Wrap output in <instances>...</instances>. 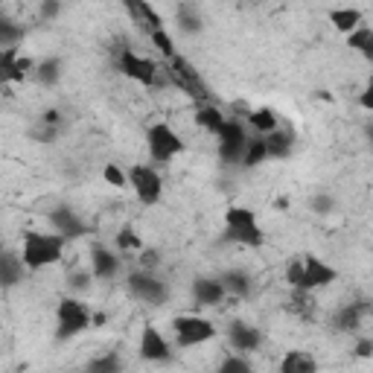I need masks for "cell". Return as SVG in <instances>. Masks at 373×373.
<instances>
[{
	"instance_id": "1",
	"label": "cell",
	"mask_w": 373,
	"mask_h": 373,
	"mask_svg": "<svg viewBox=\"0 0 373 373\" xmlns=\"http://www.w3.org/2000/svg\"><path fill=\"white\" fill-rule=\"evenodd\" d=\"M65 242H68V239L61 236V233H38V231H29V233L23 236V251H21L23 266L33 268V271H38V268H44V266L58 263L61 254H65Z\"/></svg>"
},
{
	"instance_id": "2",
	"label": "cell",
	"mask_w": 373,
	"mask_h": 373,
	"mask_svg": "<svg viewBox=\"0 0 373 373\" xmlns=\"http://www.w3.org/2000/svg\"><path fill=\"white\" fill-rule=\"evenodd\" d=\"M164 70H167V76H169V85H175L178 90H184L190 100H196L199 105L210 103V88L204 85V79H201V73L196 70L193 61H186L184 56H172L169 65H167Z\"/></svg>"
},
{
	"instance_id": "3",
	"label": "cell",
	"mask_w": 373,
	"mask_h": 373,
	"mask_svg": "<svg viewBox=\"0 0 373 373\" xmlns=\"http://www.w3.org/2000/svg\"><path fill=\"white\" fill-rule=\"evenodd\" d=\"M56 318H58V330H56V338L58 341H68L79 332H85L90 327V312L88 306L76 298H61L58 300V309H56Z\"/></svg>"
},
{
	"instance_id": "4",
	"label": "cell",
	"mask_w": 373,
	"mask_h": 373,
	"mask_svg": "<svg viewBox=\"0 0 373 373\" xmlns=\"http://www.w3.org/2000/svg\"><path fill=\"white\" fill-rule=\"evenodd\" d=\"M146 143H149L152 161H158V164H167V161L175 158V154L184 152V140L175 135V129L169 122H154V126H149Z\"/></svg>"
},
{
	"instance_id": "5",
	"label": "cell",
	"mask_w": 373,
	"mask_h": 373,
	"mask_svg": "<svg viewBox=\"0 0 373 373\" xmlns=\"http://www.w3.org/2000/svg\"><path fill=\"white\" fill-rule=\"evenodd\" d=\"M172 330L178 338V347H196L216 335V327L201 315H178L172 318Z\"/></svg>"
},
{
	"instance_id": "6",
	"label": "cell",
	"mask_w": 373,
	"mask_h": 373,
	"mask_svg": "<svg viewBox=\"0 0 373 373\" xmlns=\"http://www.w3.org/2000/svg\"><path fill=\"white\" fill-rule=\"evenodd\" d=\"M219 137V158L225 164H239L242 161V152H245V143H248V135H245V126L242 120L236 117H228L222 122V129L216 132Z\"/></svg>"
},
{
	"instance_id": "7",
	"label": "cell",
	"mask_w": 373,
	"mask_h": 373,
	"mask_svg": "<svg viewBox=\"0 0 373 373\" xmlns=\"http://www.w3.org/2000/svg\"><path fill=\"white\" fill-rule=\"evenodd\" d=\"M129 186L135 190V196L140 199V204H158L161 193H164V181L152 167H132L129 169Z\"/></svg>"
},
{
	"instance_id": "8",
	"label": "cell",
	"mask_w": 373,
	"mask_h": 373,
	"mask_svg": "<svg viewBox=\"0 0 373 373\" xmlns=\"http://www.w3.org/2000/svg\"><path fill=\"white\" fill-rule=\"evenodd\" d=\"M117 70H120L122 76H129V79H135V82H140V85L152 88L154 73H158V65H154L152 58L137 56L135 50L122 47V50H120V56H117Z\"/></svg>"
},
{
	"instance_id": "9",
	"label": "cell",
	"mask_w": 373,
	"mask_h": 373,
	"mask_svg": "<svg viewBox=\"0 0 373 373\" xmlns=\"http://www.w3.org/2000/svg\"><path fill=\"white\" fill-rule=\"evenodd\" d=\"M129 289H132L135 298H140L143 303H152V306H161V303L169 300V289H167L164 280L152 277V274H146V271L129 274Z\"/></svg>"
},
{
	"instance_id": "10",
	"label": "cell",
	"mask_w": 373,
	"mask_h": 373,
	"mask_svg": "<svg viewBox=\"0 0 373 373\" xmlns=\"http://www.w3.org/2000/svg\"><path fill=\"white\" fill-rule=\"evenodd\" d=\"M300 260H303V280H300V286L309 289V292L321 289V286H330L332 280L338 277V271L332 266H327L324 260H318L315 254H306Z\"/></svg>"
},
{
	"instance_id": "11",
	"label": "cell",
	"mask_w": 373,
	"mask_h": 373,
	"mask_svg": "<svg viewBox=\"0 0 373 373\" xmlns=\"http://www.w3.org/2000/svg\"><path fill=\"white\" fill-rule=\"evenodd\" d=\"M50 225L56 228V233H61L65 239H79V236H85L88 233V225L76 216V210H70V207H56V210H50Z\"/></svg>"
},
{
	"instance_id": "12",
	"label": "cell",
	"mask_w": 373,
	"mask_h": 373,
	"mask_svg": "<svg viewBox=\"0 0 373 373\" xmlns=\"http://www.w3.org/2000/svg\"><path fill=\"white\" fill-rule=\"evenodd\" d=\"M370 312V300L367 298H362V300H356V303H350V306H341L338 312H335V318H332V327L338 330V332H356L359 327H362V318Z\"/></svg>"
},
{
	"instance_id": "13",
	"label": "cell",
	"mask_w": 373,
	"mask_h": 373,
	"mask_svg": "<svg viewBox=\"0 0 373 373\" xmlns=\"http://www.w3.org/2000/svg\"><path fill=\"white\" fill-rule=\"evenodd\" d=\"M140 356L146 362H167L169 359V341L158 332V327H146L140 335Z\"/></svg>"
},
{
	"instance_id": "14",
	"label": "cell",
	"mask_w": 373,
	"mask_h": 373,
	"mask_svg": "<svg viewBox=\"0 0 373 373\" xmlns=\"http://www.w3.org/2000/svg\"><path fill=\"white\" fill-rule=\"evenodd\" d=\"M228 338H231V345H233L236 353H251V350L260 347V341H263L260 330L251 327V324H245V321H233L231 330H228Z\"/></svg>"
},
{
	"instance_id": "15",
	"label": "cell",
	"mask_w": 373,
	"mask_h": 373,
	"mask_svg": "<svg viewBox=\"0 0 373 373\" xmlns=\"http://www.w3.org/2000/svg\"><path fill=\"white\" fill-rule=\"evenodd\" d=\"M122 6H126V12L132 15V21H135L140 29H146V33H152V29H161V26H164L161 15L152 9L149 0H122Z\"/></svg>"
},
{
	"instance_id": "16",
	"label": "cell",
	"mask_w": 373,
	"mask_h": 373,
	"mask_svg": "<svg viewBox=\"0 0 373 373\" xmlns=\"http://www.w3.org/2000/svg\"><path fill=\"white\" fill-rule=\"evenodd\" d=\"M225 295L228 292L219 283V277H196L193 280V298L199 306H216V303H222Z\"/></svg>"
},
{
	"instance_id": "17",
	"label": "cell",
	"mask_w": 373,
	"mask_h": 373,
	"mask_svg": "<svg viewBox=\"0 0 373 373\" xmlns=\"http://www.w3.org/2000/svg\"><path fill=\"white\" fill-rule=\"evenodd\" d=\"M23 257L12 251H0V289H12L23 280Z\"/></svg>"
},
{
	"instance_id": "18",
	"label": "cell",
	"mask_w": 373,
	"mask_h": 373,
	"mask_svg": "<svg viewBox=\"0 0 373 373\" xmlns=\"http://www.w3.org/2000/svg\"><path fill=\"white\" fill-rule=\"evenodd\" d=\"M90 263H93V277H100V280H111L120 271V257L114 251H108L105 245H93Z\"/></svg>"
},
{
	"instance_id": "19",
	"label": "cell",
	"mask_w": 373,
	"mask_h": 373,
	"mask_svg": "<svg viewBox=\"0 0 373 373\" xmlns=\"http://www.w3.org/2000/svg\"><path fill=\"white\" fill-rule=\"evenodd\" d=\"M263 140H266V152H268V158H289L292 154V146H295V135L292 132H286V129H271L268 135H263Z\"/></svg>"
},
{
	"instance_id": "20",
	"label": "cell",
	"mask_w": 373,
	"mask_h": 373,
	"mask_svg": "<svg viewBox=\"0 0 373 373\" xmlns=\"http://www.w3.org/2000/svg\"><path fill=\"white\" fill-rule=\"evenodd\" d=\"M219 283H222L225 292L233 295V298H248V295H251V289H254L251 274H248V271H239V268L225 271V274L219 277Z\"/></svg>"
},
{
	"instance_id": "21",
	"label": "cell",
	"mask_w": 373,
	"mask_h": 373,
	"mask_svg": "<svg viewBox=\"0 0 373 373\" xmlns=\"http://www.w3.org/2000/svg\"><path fill=\"white\" fill-rule=\"evenodd\" d=\"M315 370H318V362L303 350H292L280 362V373H315Z\"/></svg>"
},
{
	"instance_id": "22",
	"label": "cell",
	"mask_w": 373,
	"mask_h": 373,
	"mask_svg": "<svg viewBox=\"0 0 373 373\" xmlns=\"http://www.w3.org/2000/svg\"><path fill=\"white\" fill-rule=\"evenodd\" d=\"M175 21H178L184 36H199L204 29V21H201V15H199V9L193 4H181L178 12H175Z\"/></svg>"
},
{
	"instance_id": "23",
	"label": "cell",
	"mask_w": 373,
	"mask_h": 373,
	"mask_svg": "<svg viewBox=\"0 0 373 373\" xmlns=\"http://www.w3.org/2000/svg\"><path fill=\"white\" fill-rule=\"evenodd\" d=\"M225 120H228V117H225L219 108H216L213 103H204V105H199V111H196V126L204 129V132H210V135L219 132Z\"/></svg>"
},
{
	"instance_id": "24",
	"label": "cell",
	"mask_w": 373,
	"mask_h": 373,
	"mask_svg": "<svg viewBox=\"0 0 373 373\" xmlns=\"http://www.w3.org/2000/svg\"><path fill=\"white\" fill-rule=\"evenodd\" d=\"M347 47L356 50V53H362L364 58H373V29L364 26V23H359L353 33H347Z\"/></svg>"
},
{
	"instance_id": "25",
	"label": "cell",
	"mask_w": 373,
	"mask_h": 373,
	"mask_svg": "<svg viewBox=\"0 0 373 373\" xmlns=\"http://www.w3.org/2000/svg\"><path fill=\"white\" fill-rule=\"evenodd\" d=\"M15 61H18V47H6L4 53H0V85L23 82V76L15 68Z\"/></svg>"
},
{
	"instance_id": "26",
	"label": "cell",
	"mask_w": 373,
	"mask_h": 373,
	"mask_svg": "<svg viewBox=\"0 0 373 373\" xmlns=\"http://www.w3.org/2000/svg\"><path fill=\"white\" fill-rule=\"evenodd\" d=\"M268 158V152H266V140H263V135H257V137H248V143H245V152H242V167L245 169H251V167H257V164H263Z\"/></svg>"
},
{
	"instance_id": "27",
	"label": "cell",
	"mask_w": 373,
	"mask_h": 373,
	"mask_svg": "<svg viewBox=\"0 0 373 373\" xmlns=\"http://www.w3.org/2000/svg\"><path fill=\"white\" fill-rule=\"evenodd\" d=\"M330 23L338 29V33H353V29L362 23V12L359 9H332L330 12Z\"/></svg>"
},
{
	"instance_id": "28",
	"label": "cell",
	"mask_w": 373,
	"mask_h": 373,
	"mask_svg": "<svg viewBox=\"0 0 373 373\" xmlns=\"http://www.w3.org/2000/svg\"><path fill=\"white\" fill-rule=\"evenodd\" d=\"M26 36V29L21 26V23H15L12 18H0V47H18V41Z\"/></svg>"
},
{
	"instance_id": "29",
	"label": "cell",
	"mask_w": 373,
	"mask_h": 373,
	"mask_svg": "<svg viewBox=\"0 0 373 373\" xmlns=\"http://www.w3.org/2000/svg\"><path fill=\"white\" fill-rule=\"evenodd\" d=\"M225 225H228V231L257 225V213H254L251 207H231V210L225 213Z\"/></svg>"
},
{
	"instance_id": "30",
	"label": "cell",
	"mask_w": 373,
	"mask_h": 373,
	"mask_svg": "<svg viewBox=\"0 0 373 373\" xmlns=\"http://www.w3.org/2000/svg\"><path fill=\"white\" fill-rule=\"evenodd\" d=\"M248 122L254 126V132H257V135H268L271 129H277V126H280V120L274 117V111H271V108H257V111H251V114H248Z\"/></svg>"
},
{
	"instance_id": "31",
	"label": "cell",
	"mask_w": 373,
	"mask_h": 373,
	"mask_svg": "<svg viewBox=\"0 0 373 373\" xmlns=\"http://www.w3.org/2000/svg\"><path fill=\"white\" fill-rule=\"evenodd\" d=\"M228 239H233L239 245H248V248H260L263 245V231H260V225H248V228L228 231Z\"/></svg>"
},
{
	"instance_id": "32",
	"label": "cell",
	"mask_w": 373,
	"mask_h": 373,
	"mask_svg": "<svg viewBox=\"0 0 373 373\" xmlns=\"http://www.w3.org/2000/svg\"><path fill=\"white\" fill-rule=\"evenodd\" d=\"M36 76H38L41 85L53 88V85L61 79V61H58V58H44L41 65H36Z\"/></svg>"
},
{
	"instance_id": "33",
	"label": "cell",
	"mask_w": 373,
	"mask_h": 373,
	"mask_svg": "<svg viewBox=\"0 0 373 373\" xmlns=\"http://www.w3.org/2000/svg\"><path fill=\"white\" fill-rule=\"evenodd\" d=\"M143 248V239H140V233L132 228V225H126V228H120V233H117V251H122V254H129V251H140Z\"/></svg>"
},
{
	"instance_id": "34",
	"label": "cell",
	"mask_w": 373,
	"mask_h": 373,
	"mask_svg": "<svg viewBox=\"0 0 373 373\" xmlns=\"http://www.w3.org/2000/svg\"><path fill=\"white\" fill-rule=\"evenodd\" d=\"M149 38H152V44H154V47H158V53H164V58H172V56H175L172 36L167 33L164 26H161V29H152V33H149Z\"/></svg>"
},
{
	"instance_id": "35",
	"label": "cell",
	"mask_w": 373,
	"mask_h": 373,
	"mask_svg": "<svg viewBox=\"0 0 373 373\" xmlns=\"http://www.w3.org/2000/svg\"><path fill=\"white\" fill-rule=\"evenodd\" d=\"M88 370H90V373H117V370H122V362L117 359V353H108V356H103V359L88 362Z\"/></svg>"
},
{
	"instance_id": "36",
	"label": "cell",
	"mask_w": 373,
	"mask_h": 373,
	"mask_svg": "<svg viewBox=\"0 0 373 373\" xmlns=\"http://www.w3.org/2000/svg\"><path fill=\"white\" fill-rule=\"evenodd\" d=\"M219 373H251V362L242 359V356H228L222 364H219Z\"/></svg>"
},
{
	"instance_id": "37",
	"label": "cell",
	"mask_w": 373,
	"mask_h": 373,
	"mask_svg": "<svg viewBox=\"0 0 373 373\" xmlns=\"http://www.w3.org/2000/svg\"><path fill=\"white\" fill-rule=\"evenodd\" d=\"M103 178H105L111 186H129V175L122 172L117 164H108V167L103 169Z\"/></svg>"
},
{
	"instance_id": "38",
	"label": "cell",
	"mask_w": 373,
	"mask_h": 373,
	"mask_svg": "<svg viewBox=\"0 0 373 373\" xmlns=\"http://www.w3.org/2000/svg\"><path fill=\"white\" fill-rule=\"evenodd\" d=\"M309 207H312V213H318V216H327V213H332L335 201H332V196H327V193H318V196H312V201H309Z\"/></svg>"
},
{
	"instance_id": "39",
	"label": "cell",
	"mask_w": 373,
	"mask_h": 373,
	"mask_svg": "<svg viewBox=\"0 0 373 373\" xmlns=\"http://www.w3.org/2000/svg\"><path fill=\"white\" fill-rule=\"evenodd\" d=\"M29 137L38 140V143H53L58 137V126H44V122H38V129L29 132Z\"/></svg>"
},
{
	"instance_id": "40",
	"label": "cell",
	"mask_w": 373,
	"mask_h": 373,
	"mask_svg": "<svg viewBox=\"0 0 373 373\" xmlns=\"http://www.w3.org/2000/svg\"><path fill=\"white\" fill-rule=\"evenodd\" d=\"M286 280H289V286H300V280H303V260H292L286 266Z\"/></svg>"
},
{
	"instance_id": "41",
	"label": "cell",
	"mask_w": 373,
	"mask_h": 373,
	"mask_svg": "<svg viewBox=\"0 0 373 373\" xmlns=\"http://www.w3.org/2000/svg\"><path fill=\"white\" fill-rule=\"evenodd\" d=\"M41 18H47V21H53V18H58V12H61V4L58 0H41Z\"/></svg>"
},
{
	"instance_id": "42",
	"label": "cell",
	"mask_w": 373,
	"mask_h": 373,
	"mask_svg": "<svg viewBox=\"0 0 373 373\" xmlns=\"http://www.w3.org/2000/svg\"><path fill=\"white\" fill-rule=\"evenodd\" d=\"M140 263L146 266V268H154V266H158V251H152V248H140Z\"/></svg>"
},
{
	"instance_id": "43",
	"label": "cell",
	"mask_w": 373,
	"mask_h": 373,
	"mask_svg": "<svg viewBox=\"0 0 373 373\" xmlns=\"http://www.w3.org/2000/svg\"><path fill=\"white\" fill-rule=\"evenodd\" d=\"M38 122H44V126H58V122H61V111L58 108H47Z\"/></svg>"
},
{
	"instance_id": "44",
	"label": "cell",
	"mask_w": 373,
	"mask_h": 373,
	"mask_svg": "<svg viewBox=\"0 0 373 373\" xmlns=\"http://www.w3.org/2000/svg\"><path fill=\"white\" fill-rule=\"evenodd\" d=\"M356 356H359V359H370V356H373V341H370V338H359Z\"/></svg>"
},
{
	"instance_id": "45",
	"label": "cell",
	"mask_w": 373,
	"mask_h": 373,
	"mask_svg": "<svg viewBox=\"0 0 373 373\" xmlns=\"http://www.w3.org/2000/svg\"><path fill=\"white\" fill-rule=\"evenodd\" d=\"M70 286H73V289H79V292H85V289L90 286V274H82V271H76V274L70 277Z\"/></svg>"
},
{
	"instance_id": "46",
	"label": "cell",
	"mask_w": 373,
	"mask_h": 373,
	"mask_svg": "<svg viewBox=\"0 0 373 373\" xmlns=\"http://www.w3.org/2000/svg\"><path fill=\"white\" fill-rule=\"evenodd\" d=\"M362 108H364V111H370V108H373V90H370V88H364V90H362Z\"/></svg>"
},
{
	"instance_id": "47",
	"label": "cell",
	"mask_w": 373,
	"mask_h": 373,
	"mask_svg": "<svg viewBox=\"0 0 373 373\" xmlns=\"http://www.w3.org/2000/svg\"><path fill=\"white\" fill-rule=\"evenodd\" d=\"M90 324H93V327H103V324H105V315H103V312H97V315H90Z\"/></svg>"
},
{
	"instance_id": "48",
	"label": "cell",
	"mask_w": 373,
	"mask_h": 373,
	"mask_svg": "<svg viewBox=\"0 0 373 373\" xmlns=\"http://www.w3.org/2000/svg\"><path fill=\"white\" fill-rule=\"evenodd\" d=\"M274 207H277V210H286V207H289V199H277Z\"/></svg>"
},
{
	"instance_id": "49",
	"label": "cell",
	"mask_w": 373,
	"mask_h": 373,
	"mask_svg": "<svg viewBox=\"0 0 373 373\" xmlns=\"http://www.w3.org/2000/svg\"><path fill=\"white\" fill-rule=\"evenodd\" d=\"M0 18H4V9H0Z\"/></svg>"
}]
</instances>
